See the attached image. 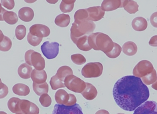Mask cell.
I'll return each mask as SVG.
<instances>
[{"instance_id": "603a6c76", "label": "cell", "mask_w": 157, "mask_h": 114, "mask_svg": "<svg viewBox=\"0 0 157 114\" xmlns=\"http://www.w3.org/2000/svg\"><path fill=\"white\" fill-rule=\"evenodd\" d=\"M13 92L15 94L20 96H25L30 92V89L28 86L22 84H15L12 88Z\"/></svg>"}, {"instance_id": "7a4b0ae2", "label": "cell", "mask_w": 157, "mask_h": 114, "mask_svg": "<svg viewBox=\"0 0 157 114\" xmlns=\"http://www.w3.org/2000/svg\"><path fill=\"white\" fill-rule=\"evenodd\" d=\"M88 41L90 47L95 50H101L105 54L113 49L114 42L107 35L101 32L92 33L88 36Z\"/></svg>"}, {"instance_id": "5bb4252c", "label": "cell", "mask_w": 157, "mask_h": 114, "mask_svg": "<svg viewBox=\"0 0 157 114\" xmlns=\"http://www.w3.org/2000/svg\"><path fill=\"white\" fill-rule=\"evenodd\" d=\"M88 14L87 20L97 21L103 18L105 12L103 11L101 6H95L86 9Z\"/></svg>"}, {"instance_id": "8d00e7d4", "label": "cell", "mask_w": 157, "mask_h": 114, "mask_svg": "<svg viewBox=\"0 0 157 114\" xmlns=\"http://www.w3.org/2000/svg\"><path fill=\"white\" fill-rule=\"evenodd\" d=\"M43 38L33 35L29 32L27 35V40L28 43L33 46L38 45L41 42Z\"/></svg>"}, {"instance_id": "e0dca14e", "label": "cell", "mask_w": 157, "mask_h": 114, "mask_svg": "<svg viewBox=\"0 0 157 114\" xmlns=\"http://www.w3.org/2000/svg\"><path fill=\"white\" fill-rule=\"evenodd\" d=\"M18 16L22 21L29 22L31 21L34 16L33 9L28 7H24L20 9L18 11Z\"/></svg>"}, {"instance_id": "836d02e7", "label": "cell", "mask_w": 157, "mask_h": 114, "mask_svg": "<svg viewBox=\"0 0 157 114\" xmlns=\"http://www.w3.org/2000/svg\"><path fill=\"white\" fill-rule=\"evenodd\" d=\"M142 81L146 85H150L155 82L157 79L156 72L155 69L149 74L141 78Z\"/></svg>"}, {"instance_id": "b9f144b4", "label": "cell", "mask_w": 157, "mask_h": 114, "mask_svg": "<svg viewBox=\"0 0 157 114\" xmlns=\"http://www.w3.org/2000/svg\"><path fill=\"white\" fill-rule=\"evenodd\" d=\"M150 21L154 27L157 28V12L153 13L151 15L150 17Z\"/></svg>"}, {"instance_id": "52a82bcc", "label": "cell", "mask_w": 157, "mask_h": 114, "mask_svg": "<svg viewBox=\"0 0 157 114\" xmlns=\"http://www.w3.org/2000/svg\"><path fill=\"white\" fill-rule=\"evenodd\" d=\"M154 69L151 62L147 60H143L136 65L132 73L135 76L142 78L151 73Z\"/></svg>"}, {"instance_id": "d4e9b609", "label": "cell", "mask_w": 157, "mask_h": 114, "mask_svg": "<svg viewBox=\"0 0 157 114\" xmlns=\"http://www.w3.org/2000/svg\"><path fill=\"white\" fill-rule=\"evenodd\" d=\"M88 37L87 35L82 36L78 39L75 44L80 50L84 51H89L92 48L89 44Z\"/></svg>"}, {"instance_id": "3957f363", "label": "cell", "mask_w": 157, "mask_h": 114, "mask_svg": "<svg viewBox=\"0 0 157 114\" xmlns=\"http://www.w3.org/2000/svg\"><path fill=\"white\" fill-rule=\"evenodd\" d=\"M71 28L70 36L75 43L79 38L91 34L95 28L96 25L92 21L85 20L76 23L74 22Z\"/></svg>"}, {"instance_id": "d6a6232c", "label": "cell", "mask_w": 157, "mask_h": 114, "mask_svg": "<svg viewBox=\"0 0 157 114\" xmlns=\"http://www.w3.org/2000/svg\"><path fill=\"white\" fill-rule=\"evenodd\" d=\"M62 81L56 75L53 76L51 78L49 83L52 89L56 90L58 88L64 87L65 86Z\"/></svg>"}, {"instance_id": "ac0fdd59", "label": "cell", "mask_w": 157, "mask_h": 114, "mask_svg": "<svg viewBox=\"0 0 157 114\" xmlns=\"http://www.w3.org/2000/svg\"><path fill=\"white\" fill-rule=\"evenodd\" d=\"M47 78V74L44 70H39L34 69L31 75V78L33 82L37 84L45 82Z\"/></svg>"}, {"instance_id": "4316f807", "label": "cell", "mask_w": 157, "mask_h": 114, "mask_svg": "<svg viewBox=\"0 0 157 114\" xmlns=\"http://www.w3.org/2000/svg\"><path fill=\"white\" fill-rule=\"evenodd\" d=\"M21 99L16 97H12L9 100L7 103L9 110L13 113H21L20 103Z\"/></svg>"}, {"instance_id": "c3c4849f", "label": "cell", "mask_w": 157, "mask_h": 114, "mask_svg": "<svg viewBox=\"0 0 157 114\" xmlns=\"http://www.w3.org/2000/svg\"><path fill=\"white\" fill-rule=\"evenodd\" d=\"M16 114H22L21 113H16Z\"/></svg>"}, {"instance_id": "f546056e", "label": "cell", "mask_w": 157, "mask_h": 114, "mask_svg": "<svg viewBox=\"0 0 157 114\" xmlns=\"http://www.w3.org/2000/svg\"><path fill=\"white\" fill-rule=\"evenodd\" d=\"M33 87L34 91L38 96L44 94H47L48 91V85L46 82L40 84L33 82Z\"/></svg>"}, {"instance_id": "7bdbcfd3", "label": "cell", "mask_w": 157, "mask_h": 114, "mask_svg": "<svg viewBox=\"0 0 157 114\" xmlns=\"http://www.w3.org/2000/svg\"><path fill=\"white\" fill-rule=\"evenodd\" d=\"M149 44L153 47H157V35L154 36L151 38Z\"/></svg>"}, {"instance_id": "8992f818", "label": "cell", "mask_w": 157, "mask_h": 114, "mask_svg": "<svg viewBox=\"0 0 157 114\" xmlns=\"http://www.w3.org/2000/svg\"><path fill=\"white\" fill-rule=\"evenodd\" d=\"M103 66L99 62H89L85 65L82 68L81 73L85 78L97 77L102 74Z\"/></svg>"}, {"instance_id": "7402d4cb", "label": "cell", "mask_w": 157, "mask_h": 114, "mask_svg": "<svg viewBox=\"0 0 157 114\" xmlns=\"http://www.w3.org/2000/svg\"><path fill=\"white\" fill-rule=\"evenodd\" d=\"M122 7L130 14H134L139 10V5L133 0H122Z\"/></svg>"}, {"instance_id": "ee69618b", "label": "cell", "mask_w": 157, "mask_h": 114, "mask_svg": "<svg viewBox=\"0 0 157 114\" xmlns=\"http://www.w3.org/2000/svg\"><path fill=\"white\" fill-rule=\"evenodd\" d=\"M95 114H109V112L104 109H101L97 111Z\"/></svg>"}, {"instance_id": "e575fe53", "label": "cell", "mask_w": 157, "mask_h": 114, "mask_svg": "<svg viewBox=\"0 0 157 114\" xmlns=\"http://www.w3.org/2000/svg\"><path fill=\"white\" fill-rule=\"evenodd\" d=\"M122 48L117 43L114 42V47L112 51L106 55L110 58H115L118 57L121 52Z\"/></svg>"}, {"instance_id": "f6af8a7d", "label": "cell", "mask_w": 157, "mask_h": 114, "mask_svg": "<svg viewBox=\"0 0 157 114\" xmlns=\"http://www.w3.org/2000/svg\"><path fill=\"white\" fill-rule=\"evenodd\" d=\"M151 87L157 91V79L156 82H154L151 85Z\"/></svg>"}, {"instance_id": "7c38bea8", "label": "cell", "mask_w": 157, "mask_h": 114, "mask_svg": "<svg viewBox=\"0 0 157 114\" xmlns=\"http://www.w3.org/2000/svg\"><path fill=\"white\" fill-rule=\"evenodd\" d=\"M20 108L22 114H39V109L34 103L28 100L22 99L20 101Z\"/></svg>"}, {"instance_id": "277c9868", "label": "cell", "mask_w": 157, "mask_h": 114, "mask_svg": "<svg viewBox=\"0 0 157 114\" xmlns=\"http://www.w3.org/2000/svg\"><path fill=\"white\" fill-rule=\"evenodd\" d=\"M26 62L30 66H33L36 69L41 70L45 67V62L43 57L40 53L33 50L27 51L25 55Z\"/></svg>"}, {"instance_id": "f1b7e54d", "label": "cell", "mask_w": 157, "mask_h": 114, "mask_svg": "<svg viewBox=\"0 0 157 114\" xmlns=\"http://www.w3.org/2000/svg\"><path fill=\"white\" fill-rule=\"evenodd\" d=\"M0 50L3 52L9 51L11 48L12 42L11 40L7 37L4 35L1 31Z\"/></svg>"}, {"instance_id": "ab89813d", "label": "cell", "mask_w": 157, "mask_h": 114, "mask_svg": "<svg viewBox=\"0 0 157 114\" xmlns=\"http://www.w3.org/2000/svg\"><path fill=\"white\" fill-rule=\"evenodd\" d=\"M8 93V87L0 80V98L1 99L5 97Z\"/></svg>"}, {"instance_id": "ffe728a7", "label": "cell", "mask_w": 157, "mask_h": 114, "mask_svg": "<svg viewBox=\"0 0 157 114\" xmlns=\"http://www.w3.org/2000/svg\"><path fill=\"white\" fill-rule=\"evenodd\" d=\"M132 26L133 28L135 30L143 31L147 28V23L144 18L142 17H137L132 20Z\"/></svg>"}, {"instance_id": "1f68e13d", "label": "cell", "mask_w": 157, "mask_h": 114, "mask_svg": "<svg viewBox=\"0 0 157 114\" xmlns=\"http://www.w3.org/2000/svg\"><path fill=\"white\" fill-rule=\"evenodd\" d=\"M88 17V14L86 9H79L75 13L74 22L77 23L85 20H87Z\"/></svg>"}, {"instance_id": "60d3db41", "label": "cell", "mask_w": 157, "mask_h": 114, "mask_svg": "<svg viewBox=\"0 0 157 114\" xmlns=\"http://www.w3.org/2000/svg\"><path fill=\"white\" fill-rule=\"evenodd\" d=\"M1 5L8 9H12L14 7L15 3L14 0H1Z\"/></svg>"}, {"instance_id": "9a60e30c", "label": "cell", "mask_w": 157, "mask_h": 114, "mask_svg": "<svg viewBox=\"0 0 157 114\" xmlns=\"http://www.w3.org/2000/svg\"><path fill=\"white\" fill-rule=\"evenodd\" d=\"M0 20H4L7 23L13 25L18 21L17 14L13 11H8L2 8L1 4Z\"/></svg>"}, {"instance_id": "4dcf8cb0", "label": "cell", "mask_w": 157, "mask_h": 114, "mask_svg": "<svg viewBox=\"0 0 157 114\" xmlns=\"http://www.w3.org/2000/svg\"><path fill=\"white\" fill-rule=\"evenodd\" d=\"M75 0H63L59 5V8L61 11L63 13L70 12L73 9Z\"/></svg>"}, {"instance_id": "d6986e66", "label": "cell", "mask_w": 157, "mask_h": 114, "mask_svg": "<svg viewBox=\"0 0 157 114\" xmlns=\"http://www.w3.org/2000/svg\"><path fill=\"white\" fill-rule=\"evenodd\" d=\"M86 83V87L81 94L86 99L89 100H92L97 95V90L95 87L91 84L87 82Z\"/></svg>"}, {"instance_id": "bcb514c9", "label": "cell", "mask_w": 157, "mask_h": 114, "mask_svg": "<svg viewBox=\"0 0 157 114\" xmlns=\"http://www.w3.org/2000/svg\"><path fill=\"white\" fill-rule=\"evenodd\" d=\"M0 114H7L4 112L0 111Z\"/></svg>"}, {"instance_id": "f35d334b", "label": "cell", "mask_w": 157, "mask_h": 114, "mask_svg": "<svg viewBox=\"0 0 157 114\" xmlns=\"http://www.w3.org/2000/svg\"><path fill=\"white\" fill-rule=\"evenodd\" d=\"M39 101L43 106L48 107L51 104L52 99L48 94L45 93L41 95L39 98Z\"/></svg>"}, {"instance_id": "cb8c5ba5", "label": "cell", "mask_w": 157, "mask_h": 114, "mask_svg": "<svg viewBox=\"0 0 157 114\" xmlns=\"http://www.w3.org/2000/svg\"><path fill=\"white\" fill-rule=\"evenodd\" d=\"M123 52L125 55L132 56L136 54L137 51V47L136 44L131 41L125 43L122 46Z\"/></svg>"}, {"instance_id": "ba28073f", "label": "cell", "mask_w": 157, "mask_h": 114, "mask_svg": "<svg viewBox=\"0 0 157 114\" xmlns=\"http://www.w3.org/2000/svg\"><path fill=\"white\" fill-rule=\"evenodd\" d=\"M56 102L60 105L71 106L77 102L75 96L71 94H68L65 90L60 89L57 91L55 96Z\"/></svg>"}, {"instance_id": "8fae6325", "label": "cell", "mask_w": 157, "mask_h": 114, "mask_svg": "<svg viewBox=\"0 0 157 114\" xmlns=\"http://www.w3.org/2000/svg\"><path fill=\"white\" fill-rule=\"evenodd\" d=\"M133 114H157V103L147 101L137 107Z\"/></svg>"}, {"instance_id": "4fadbf2b", "label": "cell", "mask_w": 157, "mask_h": 114, "mask_svg": "<svg viewBox=\"0 0 157 114\" xmlns=\"http://www.w3.org/2000/svg\"><path fill=\"white\" fill-rule=\"evenodd\" d=\"M29 32L33 35L43 38L49 35L50 30L47 26L40 24H36L29 28Z\"/></svg>"}, {"instance_id": "5b68a950", "label": "cell", "mask_w": 157, "mask_h": 114, "mask_svg": "<svg viewBox=\"0 0 157 114\" xmlns=\"http://www.w3.org/2000/svg\"><path fill=\"white\" fill-rule=\"evenodd\" d=\"M64 82L67 89L76 93H81L86 87V83L83 80L73 74L67 76Z\"/></svg>"}, {"instance_id": "2e32d148", "label": "cell", "mask_w": 157, "mask_h": 114, "mask_svg": "<svg viewBox=\"0 0 157 114\" xmlns=\"http://www.w3.org/2000/svg\"><path fill=\"white\" fill-rule=\"evenodd\" d=\"M122 7V0H105L101 4V9L104 11H112Z\"/></svg>"}, {"instance_id": "44dd1931", "label": "cell", "mask_w": 157, "mask_h": 114, "mask_svg": "<svg viewBox=\"0 0 157 114\" xmlns=\"http://www.w3.org/2000/svg\"><path fill=\"white\" fill-rule=\"evenodd\" d=\"M32 70L31 66L26 63H23L19 66L17 72L21 78L24 79H28L31 77Z\"/></svg>"}, {"instance_id": "484cf974", "label": "cell", "mask_w": 157, "mask_h": 114, "mask_svg": "<svg viewBox=\"0 0 157 114\" xmlns=\"http://www.w3.org/2000/svg\"><path fill=\"white\" fill-rule=\"evenodd\" d=\"M70 22V17L68 14L63 13L56 16L55 20V23L57 26L62 27H67Z\"/></svg>"}, {"instance_id": "d590c367", "label": "cell", "mask_w": 157, "mask_h": 114, "mask_svg": "<svg viewBox=\"0 0 157 114\" xmlns=\"http://www.w3.org/2000/svg\"><path fill=\"white\" fill-rule=\"evenodd\" d=\"M26 34V28L23 25H18L15 30V34L17 38L21 40L25 37Z\"/></svg>"}, {"instance_id": "7dc6e473", "label": "cell", "mask_w": 157, "mask_h": 114, "mask_svg": "<svg viewBox=\"0 0 157 114\" xmlns=\"http://www.w3.org/2000/svg\"><path fill=\"white\" fill-rule=\"evenodd\" d=\"M117 114H125L123 113H118Z\"/></svg>"}, {"instance_id": "74e56055", "label": "cell", "mask_w": 157, "mask_h": 114, "mask_svg": "<svg viewBox=\"0 0 157 114\" xmlns=\"http://www.w3.org/2000/svg\"><path fill=\"white\" fill-rule=\"evenodd\" d=\"M72 61L75 64L81 65L84 64L86 61L85 57L80 54H73L71 56Z\"/></svg>"}, {"instance_id": "30bf717a", "label": "cell", "mask_w": 157, "mask_h": 114, "mask_svg": "<svg viewBox=\"0 0 157 114\" xmlns=\"http://www.w3.org/2000/svg\"><path fill=\"white\" fill-rule=\"evenodd\" d=\"M59 44L56 42H44L41 46V50L43 55L48 59L56 58L59 52Z\"/></svg>"}, {"instance_id": "6da1fadb", "label": "cell", "mask_w": 157, "mask_h": 114, "mask_svg": "<svg viewBox=\"0 0 157 114\" xmlns=\"http://www.w3.org/2000/svg\"><path fill=\"white\" fill-rule=\"evenodd\" d=\"M114 99L123 109L132 111L146 101L150 93L147 86L138 77H123L115 84L113 91Z\"/></svg>"}, {"instance_id": "9c48e42d", "label": "cell", "mask_w": 157, "mask_h": 114, "mask_svg": "<svg viewBox=\"0 0 157 114\" xmlns=\"http://www.w3.org/2000/svg\"><path fill=\"white\" fill-rule=\"evenodd\" d=\"M52 114H84L80 106L76 103L71 106L56 104Z\"/></svg>"}, {"instance_id": "83f0119b", "label": "cell", "mask_w": 157, "mask_h": 114, "mask_svg": "<svg viewBox=\"0 0 157 114\" xmlns=\"http://www.w3.org/2000/svg\"><path fill=\"white\" fill-rule=\"evenodd\" d=\"M71 74H73L72 69L68 66H64L59 68L55 75L62 82H64L67 76Z\"/></svg>"}]
</instances>
